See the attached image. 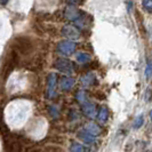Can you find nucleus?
Wrapping results in <instances>:
<instances>
[{
  "label": "nucleus",
  "mask_w": 152,
  "mask_h": 152,
  "mask_svg": "<svg viewBox=\"0 0 152 152\" xmlns=\"http://www.w3.org/2000/svg\"><path fill=\"white\" fill-rule=\"evenodd\" d=\"M76 50V44L71 40H65V41H62L57 46V52L64 56H70L75 53Z\"/></svg>",
  "instance_id": "obj_1"
},
{
  "label": "nucleus",
  "mask_w": 152,
  "mask_h": 152,
  "mask_svg": "<svg viewBox=\"0 0 152 152\" xmlns=\"http://www.w3.org/2000/svg\"><path fill=\"white\" fill-rule=\"evenodd\" d=\"M85 129L88 130V132H89L91 134H93L94 136H97V135H99V134L102 133V128L99 127V125L93 124V122L87 124V125H86V127H85Z\"/></svg>",
  "instance_id": "obj_9"
},
{
  "label": "nucleus",
  "mask_w": 152,
  "mask_h": 152,
  "mask_svg": "<svg viewBox=\"0 0 152 152\" xmlns=\"http://www.w3.org/2000/svg\"><path fill=\"white\" fill-rule=\"evenodd\" d=\"M77 61L79 63H87L91 61V56L87 53H78L77 54Z\"/></svg>",
  "instance_id": "obj_13"
},
{
  "label": "nucleus",
  "mask_w": 152,
  "mask_h": 152,
  "mask_svg": "<svg viewBox=\"0 0 152 152\" xmlns=\"http://www.w3.org/2000/svg\"><path fill=\"white\" fill-rule=\"evenodd\" d=\"M70 152H89V149L80 143H73L70 148Z\"/></svg>",
  "instance_id": "obj_12"
},
{
  "label": "nucleus",
  "mask_w": 152,
  "mask_h": 152,
  "mask_svg": "<svg viewBox=\"0 0 152 152\" xmlns=\"http://www.w3.org/2000/svg\"><path fill=\"white\" fill-rule=\"evenodd\" d=\"M142 6L146 12L152 13V0H143L142 1Z\"/></svg>",
  "instance_id": "obj_15"
},
{
  "label": "nucleus",
  "mask_w": 152,
  "mask_h": 152,
  "mask_svg": "<svg viewBox=\"0 0 152 152\" xmlns=\"http://www.w3.org/2000/svg\"><path fill=\"white\" fill-rule=\"evenodd\" d=\"M83 84L85 86H91V85H94L96 83V77L94 73H87L85 77H83Z\"/></svg>",
  "instance_id": "obj_10"
},
{
  "label": "nucleus",
  "mask_w": 152,
  "mask_h": 152,
  "mask_svg": "<svg viewBox=\"0 0 152 152\" xmlns=\"http://www.w3.org/2000/svg\"><path fill=\"white\" fill-rule=\"evenodd\" d=\"M107 118H109V110L107 107H102L99 109V114H97V119L101 122H107Z\"/></svg>",
  "instance_id": "obj_11"
},
{
  "label": "nucleus",
  "mask_w": 152,
  "mask_h": 152,
  "mask_svg": "<svg viewBox=\"0 0 152 152\" xmlns=\"http://www.w3.org/2000/svg\"><path fill=\"white\" fill-rule=\"evenodd\" d=\"M78 137H79L83 142L87 143V144H91V143L95 142V136H94L93 134H91L88 130L85 129V128L78 132Z\"/></svg>",
  "instance_id": "obj_7"
},
{
  "label": "nucleus",
  "mask_w": 152,
  "mask_h": 152,
  "mask_svg": "<svg viewBox=\"0 0 152 152\" xmlns=\"http://www.w3.org/2000/svg\"><path fill=\"white\" fill-rule=\"evenodd\" d=\"M145 76H146L148 79L152 78V64H148L146 70H145Z\"/></svg>",
  "instance_id": "obj_17"
},
{
  "label": "nucleus",
  "mask_w": 152,
  "mask_h": 152,
  "mask_svg": "<svg viewBox=\"0 0 152 152\" xmlns=\"http://www.w3.org/2000/svg\"><path fill=\"white\" fill-rule=\"evenodd\" d=\"M77 99H78V102H80L81 104L85 103V102H87V94H86V91H78V94H77Z\"/></svg>",
  "instance_id": "obj_14"
},
{
  "label": "nucleus",
  "mask_w": 152,
  "mask_h": 152,
  "mask_svg": "<svg viewBox=\"0 0 152 152\" xmlns=\"http://www.w3.org/2000/svg\"><path fill=\"white\" fill-rule=\"evenodd\" d=\"M150 119H151V121H152V110L150 111Z\"/></svg>",
  "instance_id": "obj_20"
},
{
  "label": "nucleus",
  "mask_w": 152,
  "mask_h": 152,
  "mask_svg": "<svg viewBox=\"0 0 152 152\" xmlns=\"http://www.w3.org/2000/svg\"><path fill=\"white\" fill-rule=\"evenodd\" d=\"M56 83H57L56 75H55V73H50V75L48 76V85H47V91H46V96H47L48 99H50V97L54 96Z\"/></svg>",
  "instance_id": "obj_4"
},
{
  "label": "nucleus",
  "mask_w": 152,
  "mask_h": 152,
  "mask_svg": "<svg viewBox=\"0 0 152 152\" xmlns=\"http://www.w3.org/2000/svg\"><path fill=\"white\" fill-rule=\"evenodd\" d=\"M54 66L57 69L58 71H61V72H64V73H72L73 72V63L71 61H69L66 58H58V60H56L55 62V64H54Z\"/></svg>",
  "instance_id": "obj_2"
},
{
  "label": "nucleus",
  "mask_w": 152,
  "mask_h": 152,
  "mask_svg": "<svg viewBox=\"0 0 152 152\" xmlns=\"http://www.w3.org/2000/svg\"><path fill=\"white\" fill-rule=\"evenodd\" d=\"M143 122H144V118H143V115H138L136 119H135V121H134V128H135V129L140 128V127L143 125Z\"/></svg>",
  "instance_id": "obj_16"
},
{
  "label": "nucleus",
  "mask_w": 152,
  "mask_h": 152,
  "mask_svg": "<svg viewBox=\"0 0 152 152\" xmlns=\"http://www.w3.org/2000/svg\"><path fill=\"white\" fill-rule=\"evenodd\" d=\"M81 12L80 10H78L77 8H75V7H69V8H66V10H65V16H66V18H69L70 21H73V22H77L80 17H81Z\"/></svg>",
  "instance_id": "obj_5"
},
{
  "label": "nucleus",
  "mask_w": 152,
  "mask_h": 152,
  "mask_svg": "<svg viewBox=\"0 0 152 152\" xmlns=\"http://www.w3.org/2000/svg\"><path fill=\"white\" fill-rule=\"evenodd\" d=\"M83 111L89 118H95L97 115L96 114V107H95L94 103H91V102H85V103H83Z\"/></svg>",
  "instance_id": "obj_6"
},
{
  "label": "nucleus",
  "mask_w": 152,
  "mask_h": 152,
  "mask_svg": "<svg viewBox=\"0 0 152 152\" xmlns=\"http://www.w3.org/2000/svg\"><path fill=\"white\" fill-rule=\"evenodd\" d=\"M62 34L64 37H66L68 39H78L80 37L79 30L75 26H72V25H65L62 29Z\"/></svg>",
  "instance_id": "obj_3"
},
{
  "label": "nucleus",
  "mask_w": 152,
  "mask_h": 152,
  "mask_svg": "<svg viewBox=\"0 0 152 152\" xmlns=\"http://www.w3.org/2000/svg\"><path fill=\"white\" fill-rule=\"evenodd\" d=\"M66 1H68V4H70L71 6H75V5H80V4H83L84 0H66Z\"/></svg>",
  "instance_id": "obj_18"
},
{
  "label": "nucleus",
  "mask_w": 152,
  "mask_h": 152,
  "mask_svg": "<svg viewBox=\"0 0 152 152\" xmlns=\"http://www.w3.org/2000/svg\"><path fill=\"white\" fill-rule=\"evenodd\" d=\"M60 86L63 91H70L75 86V79L71 77H64V78H62Z\"/></svg>",
  "instance_id": "obj_8"
},
{
  "label": "nucleus",
  "mask_w": 152,
  "mask_h": 152,
  "mask_svg": "<svg viewBox=\"0 0 152 152\" xmlns=\"http://www.w3.org/2000/svg\"><path fill=\"white\" fill-rule=\"evenodd\" d=\"M8 2V0H0V5H6Z\"/></svg>",
  "instance_id": "obj_19"
}]
</instances>
